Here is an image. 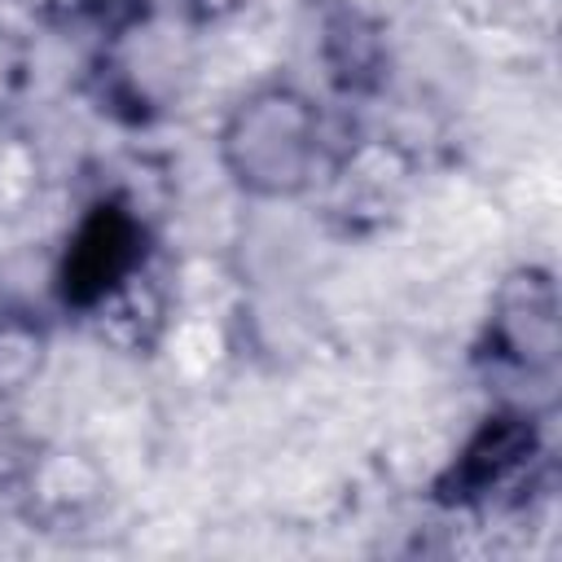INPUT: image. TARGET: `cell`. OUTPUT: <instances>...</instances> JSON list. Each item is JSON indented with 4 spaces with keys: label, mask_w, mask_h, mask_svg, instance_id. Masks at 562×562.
I'll use <instances>...</instances> for the list:
<instances>
[{
    "label": "cell",
    "mask_w": 562,
    "mask_h": 562,
    "mask_svg": "<svg viewBox=\"0 0 562 562\" xmlns=\"http://www.w3.org/2000/svg\"><path fill=\"white\" fill-rule=\"evenodd\" d=\"M44 26L70 35H97L105 48L132 35L149 18V0H26Z\"/></svg>",
    "instance_id": "cell-8"
},
{
    "label": "cell",
    "mask_w": 562,
    "mask_h": 562,
    "mask_svg": "<svg viewBox=\"0 0 562 562\" xmlns=\"http://www.w3.org/2000/svg\"><path fill=\"white\" fill-rule=\"evenodd\" d=\"M474 360L509 382L540 386L553 400L562 364V303L558 277L544 263H514L492 299L474 342Z\"/></svg>",
    "instance_id": "cell-4"
},
{
    "label": "cell",
    "mask_w": 562,
    "mask_h": 562,
    "mask_svg": "<svg viewBox=\"0 0 562 562\" xmlns=\"http://www.w3.org/2000/svg\"><path fill=\"white\" fill-rule=\"evenodd\" d=\"M167 312H171V294L154 259L132 281H123L110 299H101L83 316V325L123 356H154L167 334Z\"/></svg>",
    "instance_id": "cell-6"
},
{
    "label": "cell",
    "mask_w": 562,
    "mask_h": 562,
    "mask_svg": "<svg viewBox=\"0 0 562 562\" xmlns=\"http://www.w3.org/2000/svg\"><path fill=\"white\" fill-rule=\"evenodd\" d=\"M224 180L250 202H299L334 180L338 145L329 110L294 79H259L224 110L215 127Z\"/></svg>",
    "instance_id": "cell-1"
},
{
    "label": "cell",
    "mask_w": 562,
    "mask_h": 562,
    "mask_svg": "<svg viewBox=\"0 0 562 562\" xmlns=\"http://www.w3.org/2000/svg\"><path fill=\"white\" fill-rule=\"evenodd\" d=\"M154 259H158L154 211L132 193L101 184L83 202V211L75 215L57 250L53 299L66 316L83 321L101 299H110L123 281H132Z\"/></svg>",
    "instance_id": "cell-3"
},
{
    "label": "cell",
    "mask_w": 562,
    "mask_h": 562,
    "mask_svg": "<svg viewBox=\"0 0 562 562\" xmlns=\"http://www.w3.org/2000/svg\"><path fill=\"white\" fill-rule=\"evenodd\" d=\"M549 413L553 408L522 400L492 404L430 479V501L452 514H487L496 505L522 501L536 470L544 465Z\"/></svg>",
    "instance_id": "cell-2"
},
{
    "label": "cell",
    "mask_w": 562,
    "mask_h": 562,
    "mask_svg": "<svg viewBox=\"0 0 562 562\" xmlns=\"http://www.w3.org/2000/svg\"><path fill=\"white\" fill-rule=\"evenodd\" d=\"M53 360V321L31 303H0V404L40 386Z\"/></svg>",
    "instance_id": "cell-7"
},
{
    "label": "cell",
    "mask_w": 562,
    "mask_h": 562,
    "mask_svg": "<svg viewBox=\"0 0 562 562\" xmlns=\"http://www.w3.org/2000/svg\"><path fill=\"white\" fill-rule=\"evenodd\" d=\"M250 0H176V13L189 31H206V26H224L233 22Z\"/></svg>",
    "instance_id": "cell-10"
},
{
    "label": "cell",
    "mask_w": 562,
    "mask_h": 562,
    "mask_svg": "<svg viewBox=\"0 0 562 562\" xmlns=\"http://www.w3.org/2000/svg\"><path fill=\"white\" fill-rule=\"evenodd\" d=\"M316 61L338 97H373L386 83L391 53L382 26L364 9L325 0L316 13Z\"/></svg>",
    "instance_id": "cell-5"
},
{
    "label": "cell",
    "mask_w": 562,
    "mask_h": 562,
    "mask_svg": "<svg viewBox=\"0 0 562 562\" xmlns=\"http://www.w3.org/2000/svg\"><path fill=\"white\" fill-rule=\"evenodd\" d=\"M35 88V44L26 31L0 22V123L13 119Z\"/></svg>",
    "instance_id": "cell-9"
}]
</instances>
